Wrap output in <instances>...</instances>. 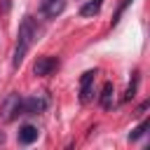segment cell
Instances as JSON below:
<instances>
[{
    "label": "cell",
    "mask_w": 150,
    "mask_h": 150,
    "mask_svg": "<svg viewBox=\"0 0 150 150\" xmlns=\"http://www.w3.org/2000/svg\"><path fill=\"white\" fill-rule=\"evenodd\" d=\"M129 5H131V0H122V5H120V9H117V14H115V19H112V23H117V19L122 16V12H124Z\"/></svg>",
    "instance_id": "11"
},
{
    "label": "cell",
    "mask_w": 150,
    "mask_h": 150,
    "mask_svg": "<svg viewBox=\"0 0 150 150\" xmlns=\"http://www.w3.org/2000/svg\"><path fill=\"white\" fill-rule=\"evenodd\" d=\"M136 80H138V77H136V75H134V82H131V84H129V89H127V94H124V101H129V98H131V96H134V91H136Z\"/></svg>",
    "instance_id": "12"
},
{
    "label": "cell",
    "mask_w": 150,
    "mask_h": 150,
    "mask_svg": "<svg viewBox=\"0 0 150 150\" xmlns=\"http://www.w3.org/2000/svg\"><path fill=\"white\" fill-rule=\"evenodd\" d=\"M56 68H59V59H56V56H40V59L35 61V66H33V73H35L38 77H47V75H52Z\"/></svg>",
    "instance_id": "2"
},
{
    "label": "cell",
    "mask_w": 150,
    "mask_h": 150,
    "mask_svg": "<svg viewBox=\"0 0 150 150\" xmlns=\"http://www.w3.org/2000/svg\"><path fill=\"white\" fill-rule=\"evenodd\" d=\"M38 141V129L33 127V124H23L21 129H19V143L21 145H30V143H35Z\"/></svg>",
    "instance_id": "7"
},
{
    "label": "cell",
    "mask_w": 150,
    "mask_h": 150,
    "mask_svg": "<svg viewBox=\"0 0 150 150\" xmlns=\"http://www.w3.org/2000/svg\"><path fill=\"white\" fill-rule=\"evenodd\" d=\"M145 129H148V122H141V124H138V127H136V129L129 134V141H138V138L145 134Z\"/></svg>",
    "instance_id": "10"
},
{
    "label": "cell",
    "mask_w": 150,
    "mask_h": 150,
    "mask_svg": "<svg viewBox=\"0 0 150 150\" xmlns=\"http://www.w3.org/2000/svg\"><path fill=\"white\" fill-rule=\"evenodd\" d=\"M94 77H96V70H87L80 80V101L82 103H89L91 101V89H94Z\"/></svg>",
    "instance_id": "4"
},
{
    "label": "cell",
    "mask_w": 150,
    "mask_h": 150,
    "mask_svg": "<svg viewBox=\"0 0 150 150\" xmlns=\"http://www.w3.org/2000/svg\"><path fill=\"white\" fill-rule=\"evenodd\" d=\"M23 98L19 96V94H12L7 101H5V108H2V112H5V120L9 122V120H16L19 115H23Z\"/></svg>",
    "instance_id": "3"
},
{
    "label": "cell",
    "mask_w": 150,
    "mask_h": 150,
    "mask_svg": "<svg viewBox=\"0 0 150 150\" xmlns=\"http://www.w3.org/2000/svg\"><path fill=\"white\" fill-rule=\"evenodd\" d=\"M101 5H103V0H89V2H84L80 7V14L82 16H94V14L101 12Z\"/></svg>",
    "instance_id": "9"
},
{
    "label": "cell",
    "mask_w": 150,
    "mask_h": 150,
    "mask_svg": "<svg viewBox=\"0 0 150 150\" xmlns=\"http://www.w3.org/2000/svg\"><path fill=\"white\" fill-rule=\"evenodd\" d=\"M112 94H115L112 82H105L103 89H101V105H103V110H110L112 108Z\"/></svg>",
    "instance_id": "8"
},
{
    "label": "cell",
    "mask_w": 150,
    "mask_h": 150,
    "mask_svg": "<svg viewBox=\"0 0 150 150\" xmlns=\"http://www.w3.org/2000/svg\"><path fill=\"white\" fill-rule=\"evenodd\" d=\"M2 143H5V134L0 131V145H2Z\"/></svg>",
    "instance_id": "13"
},
{
    "label": "cell",
    "mask_w": 150,
    "mask_h": 150,
    "mask_svg": "<svg viewBox=\"0 0 150 150\" xmlns=\"http://www.w3.org/2000/svg\"><path fill=\"white\" fill-rule=\"evenodd\" d=\"M23 115H38L47 108V98L42 96H30V98H23Z\"/></svg>",
    "instance_id": "5"
},
{
    "label": "cell",
    "mask_w": 150,
    "mask_h": 150,
    "mask_svg": "<svg viewBox=\"0 0 150 150\" xmlns=\"http://www.w3.org/2000/svg\"><path fill=\"white\" fill-rule=\"evenodd\" d=\"M63 7H66V0H42V14L47 16V19H56L61 12H63Z\"/></svg>",
    "instance_id": "6"
},
{
    "label": "cell",
    "mask_w": 150,
    "mask_h": 150,
    "mask_svg": "<svg viewBox=\"0 0 150 150\" xmlns=\"http://www.w3.org/2000/svg\"><path fill=\"white\" fill-rule=\"evenodd\" d=\"M38 35V26L33 16H23V21L19 23V38H16V49H14V66H19L26 56V52L30 49L33 40Z\"/></svg>",
    "instance_id": "1"
}]
</instances>
